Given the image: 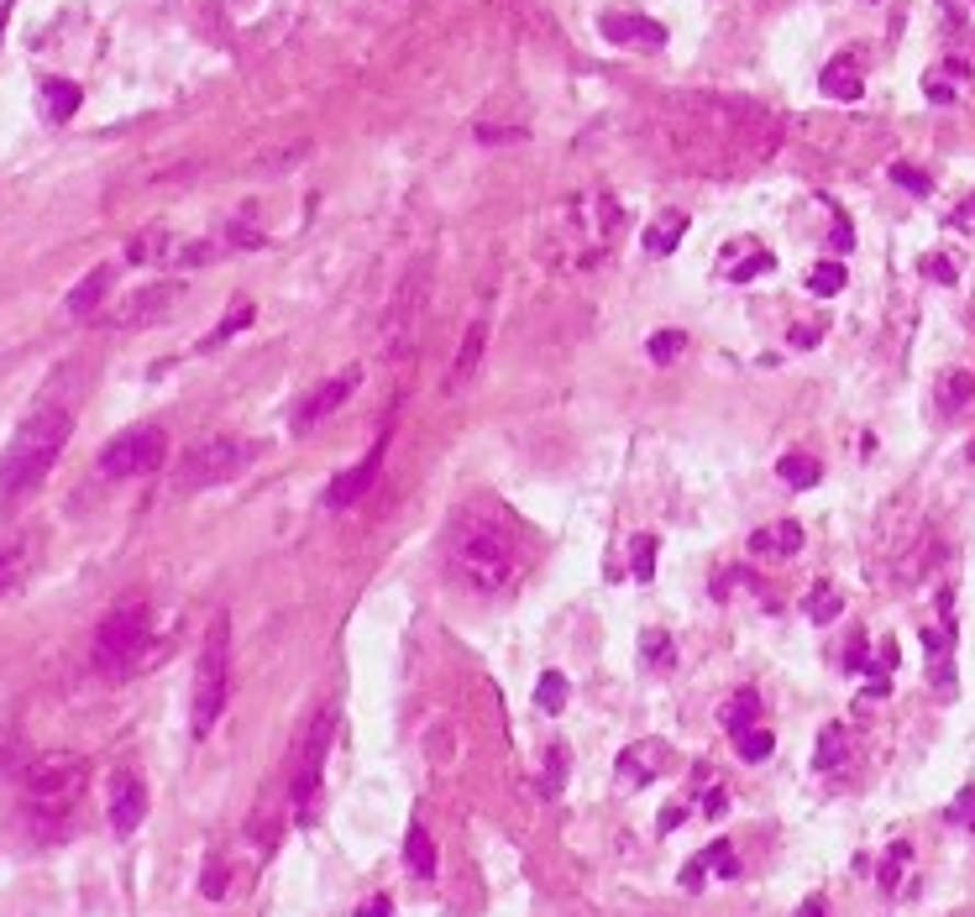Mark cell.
Instances as JSON below:
<instances>
[{
    "instance_id": "4316f807",
    "label": "cell",
    "mask_w": 975,
    "mask_h": 917,
    "mask_svg": "<svg viewBox=\"0 0 975 917\" xmlns=\"http://www.w3.org/2000/svg\"><path fill=\"white\" fill-rule=\"evenodd\" d=\"M844 755H850V734H844V724H829V729L818 734L813 766H818V771H839V766H844Z\"/></svg>"
},
{
    "instance_id": "8fae6325",
    "label": "cell",
    "mask_w": 975,
    "mask_h": 917,
    "mask_svg": "<svg viewBox=\"0 0 975 917\" xmlns=\"http://www.w3.org/2000/svg\"><path fill=\"white\" fill-rule=\"evenodd\" d=\"M426 279H430V268L420 262V268L399 283V294H394V309H388V320H383V330H388V356H405L409 347H415V320H420V305H426Z\"/></svg>"
},
{
    "instance_id": "e0dca14e",
    "label": "cell",
    "mask_w": 975,
    "mask_h": 917,
    "mask_svg": "<svg viewBox=\"0 0 975 917\" xmlns=\"http://www.w3.org/2000/svg\"><path fill=\"white\" fill-rule=\"evenodd\" d=\"M797 551H803V524L797 519H776V524H761L750 535V556H761V562H786Z\"/></svg>"
},
{
    "instance_id": "d6a6232c",
    "label": "cell",
    "mask_w": 975,
    "mask_h": 917,
    "mask_svg": "<svg viewBox=\"0 0 975 917\" xmlns=\"http://www.w3.org/2000/svg\"><path fill=\"white\" fill-rule=\"evenodd\" d=\"M535 707H541V713H562V707H567V677H562V671H546V677L535 682Z\"/></svg>"
},
{
    "instance_id": "c3c4849f",
    "label": "cell",
    "mask_w": 975,
    "mask_h": 917,
    "mask_svg": "<svg viewBox=\"0 0 975 917\" xmlns=\"http://www.w3.org/2000/svg\"><path fill=\"white\" fill-rule=\"evenodd\" d=\"M844 671H865V635H850V650H844Z\"/></svg>"
},
{
    "instance_id": "f5cc1de1",
    "label": "cell",
    "mask_w": 975,
    "mask_h": 917,
    "mask_svg": "<svg viewBox=\"0 0 975 917\" xmlns=\"http://www.w3.org/2000/svg\"><path fill=\"white\" fill-rule=\"evenodd\" d=\"M682 818H688V813H682V807H667V813H661V834H671V828H682Z\"/></svg>"
},
{
    "instance_id": "5bb4252c",
    "label": "cell",
    "mask_w": 975,
    "mask_h": 917,
    "mask_svg": "<svg viewBox=\"0 0 975 917\" xmlns=\"http://www.w3.org/2000/svg\"><path fill=\"white\" fill-rule=\"evenodd\" d=\"M598 32L619 47H640V53H661L667 47V26L650 22V16H635V11H609V16H598Z\"/></svg>"
},
{
    "instance_id": "b9f144b4",
    "label": "cell",
    "mask_w": 975,
    "mask_h": 917,
    "mask_svg": "<svg viewBox=\"0 0 975 917\" xmlns=\"http://www.w3.org/2000/svg\"><path fill=\"white\" fill-rule=\"evenodd\" d=\"M892 179H897L907 194H928V189H933V179H928L923 168H912V163H892Z\"/></svg>"
},
{
    "instance_id": "5b68a950",
    "label": "cell",
    "mask_w": 975,
    "mask_h": 917,
    "mask_svg": "<svg viewBox=\"0 0 975 917\" xmlns=\"http://www.w3.org/2000/svg\"><path fill=\"white\" fill-rule=\"evenodd\" d=\"M226 687H231V619L220 613L211 624V635L200 645V660H194V713L190 729L194 739H205L226 707Z\"/></svg>"
},
{
    "instance_id": "d4e9b609",
    "label": "cell",
    "mask_w": 975,
    "mask_h": 917,
    "mask_svg": "<svg viewBox=\"0 0 975 917\" xmlns=\"http://www.w3.org/2000/svg\"><path fill=\"white\" fill-rule=\"evenodd\" d=\"M718 718H724V729H729V734L739 739V734L756 729V718H761V698H756V692L745 687V692H735V698L724 703V713H718Z\"/></svg>"
},
{
    "instance_id": "603a6c76",
    "label": "cell",
    "mask_w": 975,
    "mask_h": 917,
    "mask_svg": "<svg viewBox=\"0 0 975 917\" xmlns=\"http://www.w3.org/2000/svg\"><path fill=\"white\" fill-rule=\"evenodd\" d=\"M405 865H409V875H415V881H430V875H435V845H430L426 824H409V834H405Z\"/></svg>"
},
{
    "instance_id": "74e56055",
    "label": "cell",
    "mask_w": 975,
    "mask_h": 917,
    "mask_svg": "<svg viewBox=\"0 0 975 917\" xmlns=\"http://www.w3.org/2000/svg\"><path fill=\"white\" fill-rule=\"evenodd\" d=\"M708 865H714V875H724V881H735V875H739L735 845H729V839H718V845H708Z\"/></svg>"
},
{
    "instance_id": "cb8c5ba5",
    "label": "cell",
    "mask_w": 975,
    "mask_h": 917,
    "mask_svg": "<svg viewBox=\"0 0 975 917\" xmlns=\"http://www.w3.org/2000/svg\"><path fill=\"white\" fill-rule=\"evenodd\" d=\"M776 477H782L786 488H818V483H824V467H818V456H808V451H786L782 462H776Z\"/></svg>"
},
{
    "instance_id": "30bf717a",
    "label": "cell",
    "mask_w": 975,
    "mask_h": 917,
    "mask_svg": "<svg viewBox=\"0 0 975 917\" xmlns=\"http://www.w3.org/2000/svg\"><path fill=\"white\" fill-rule=\"evenodd\" d=\"M358 383H362V367H347V373L326 377V383H315L305 399L288 409V430H294V435H309L315 424H326V420L336 415V409H341V404L358 394Z\"/></svg>"
},
{
    "instance_id": "681fc988",
    "label": "cell",
    "mask_w": 975,
    "mask_h": 917,
    "mask_svg": "<svg viewBox=\"0 0 975 917\" xmlns=\"http://www.w3.org/2000/svg\"><path fill=\"white\" fill-rule=\"evenodd\" d=\"M703 813H708V818H724V813H729V792H724V786H714V792L703 797Z\"/></svg>"
},
{
    "instance_id": "8d00e7d4",
    "label": "cell",
    "mask_w": 975,
    "mask_h": 917,
    "mask_svg": "<svg viewBox=\"0 0 975 917\" xmlns=\"http://www.w3.org/2000/svg\"><path fill=\"white\" fill-rule=\"evenodd\" d=\"M671 656H677V650H671V639L661 635V630H645V635H640V660H645V666H671Z\"/></svg>"
},
{
    "instance_id": "60d3db41",
    "label": "cell",
    "mask_w": 975,
    "mask_h": 917,
    "mask_svg": "<svg viewBox=\"0 0 975 917\" xmlns=\"http://www.w3.org/2000/svg\"><path fill=\"white\" fill-rule=\"evenodd\" d=\"M708 875H714V865H708V849H703V854H692L688 865H682V892H703Z\"/></svg>"
},
{
    "instance_id": "7bdbcfd3",
    "label": "cell",
    "mask_w": 975,
    "mask_h": 917,
    "mask_svg": "<svg viewBox=\"0 0 975 917\" xmlns=\"http://www.w3.org/2000/svg\"><path fill=\"white\" fill-rule=\"evenodd\" d=\"M950 824L975 828V781H971V786H960V797L950 802Z\"/></svg>"
},
{
    "instance_id": "4fadbf2b",
    "label": "cell",
    "mask_w": 975,
    "mask_h": 917,
    "mask_svg": "<svg viewBox=\"0 0 975 917\" xmlns=\"http://www.w3.org/2000/svg\"><path fill=\"white\" fill-rule=\"evenodd\" d=\"M671 745L667 739H635V745H624V755H619V781L624 786H650L656 777H667L671 771Z\"/></svg>"
},
{
    "instance_id": "d590c367",
    "label": "cell",
    "mask_w": 975,
    "mask_h": 917,
    "mask_svg": "<svg viewBox=\"0 0 975 917\" xmlns=\"http://www.w3.org/2000/svg\"><path fill=\"white\" fill-rule=\"evenodd\" d=\"M163 252H168V231H143L126 247V262H163Z\"/></svg>"
},
{
    "instance_id": "4dcf8cb0",
    "label": "cell",
    "mask_w": 975,
    "mask_h": 917,
    "mask_svg": "<svg viewBox=\"0 0 975 917\" xmlns=\"http://www.w3.org/2000/svg\"><path fill=\"white\" fill-rule=\"evenodd\" d=\"M43 100H48L53 121H69L73 111H79V84H69V79H48V84H43Z\"/></svg>"
},
{
    "instance_id": "ee69618b",
    "label": "cell",
    "mask_w": 975,
    "mask_h": 917,
    "mask_svg": "<svg viewBox=\"0 0 975 917\" xmlns=\"http://www.w3.org/2000/svg\"><path fill=\"white\" fill-rule=\"evenodd\" d=\"M771 268H776V258H771V252H756L750 262H735V268H729V279L750 283V279H761V273H771Z\"/></svg>"
},
{
    "instance_id": "f1b7e54d",
    "label": "cell",
    "mask_w": 975,
    "mask_h": 917,
    "mask_svg": "<svg viewBox=\"0 0 975 917\" xmlns=\"http://www.w3.org/2000/svg\"><path fill=\"white\" fill-rule=\"evenodd\" d=\"M907 865H912V849L897 839V845L881 854V865H876V881L886 886V892H903V875H907Z\"/></svg>"
},
{
    "instance_id": "484cf974",
    "label": "cell",
    "mask_w": 975,
    "mask_h": 917,
    "mask_svg": "<svg viewBox=\"0 0 975 917\" xmlns=\"http://www.w3.org/2000/svg\"><path fill=\"white\" fill-rule=\"evenodd\" d=\"M960 84H965V69H960V64H939V69L923 73V94L933 105H954V100H960Z\"/></svg>"
},
{
    "instance_id": "44dd1931",
    "label": "cell",
    "mask_w": 975,
    "mask_h": 917,
    "mask_svg": "<svg viewBox=\"0 0 975 917\" xmlns=\"http://www.w3.org/2000/svg\"><path fill=\"white\" fill-rule=\"evenodd\" d=\"M682 236H688V215H682V211H667L661 220H650V226H645L640 247L650 252V258H671Z\"/></svg>"
},
{
    "instance_id": "9c48e42d",
    "label": "cell",
    "mask_w": 975,
    "mask_h": 917,
    "mask_svg": "<svg viewBox=\"0 0 975 917\" xmlns=\"http://www.w3.org/2000/svg\"><path fill=\"white\" fill-rule=\"evenodd\" d=\"M179 299H184V288H179V283H147V288H137V294H126L116 309H100L95 326H105V330L158 326V320H168V315L179 309Z\"/></svg>"
},
{
    "instance_id": "52a82bcc",
    "label": "cell",
    "mask_w": 975,
    "mask_h": 917,
    "mask_svg": "<svg viewBox=\"0 0 975 917\" xmlns=\"http://www.w3.org/2000/svg\"><path fill=\"white\" fill-rule=\"evenodd\" d=\"M258 456L252 441H237V435H205V441H190V451L179 456L173 467V488L179 494H205V488H220L241 477V467Z\"/></svg>"
},
{
    "instance_id": "3957f363",
    "label": "cell",
    "mask_w": 975,
    "mask_h": 917,
    "mask_svg": "<svg viewBox=\"0 0 975 917\" xmlns=\"http://www.w3.org/2000/svg\"><path fill=\"white\" fill-rule=\"evenodd\" d=\"M84 781H90V760L73 750H53L37 755L26 766V813L37 824H64L73 813V802L84 797Z\"/></svg>"
},
{
    "instance_id": "ab89813d",
    "label": "cell",
    "mask_w": 975,
    "mask_h": 917,
    "mask_svg": "<svg viewBox=\"0 0 975 917\" xmlns=\"http://www.w3.org/2000/svg\"><path fill=\"white\" fill-rule=\"evenodd\" d=\"M200 892L211 896V902L226 896V860H220V854H211V865H205V875H200Z\"/></svg>"
},
{
    "instance_id": "83f0119b",
    "label": "cell",
    "mask_w": 975,
    "mask_h": 917,
    "mask_svg": "<svg viewBox=\"0 0 975 917\" xmlns=\"http://www.w3.org/2000/svg\"><path fill=\"white\" fill-rule=\"evenodd\" d=\"M975 399V377L971 373H944L939 377V415H960Z\"/></svg>"
},
{
    "instance_id": "ffe728a7",
    "label": "cell",
    "mask_w": 975,
    "mask_h": 917,
    "mask_svg": "<svg viewBox=\"0 0 975 917\" xmlns=\"http://www.w3.org/2000/svg\"><path fill=\"white\" fill-rule=\"evenodd\" d=\"M32 571V535H16V541H0V598L16 592Z\"/></svg>"
},
{
    "instance_id": "f35d334b",
    "label": "cell",
    "mask_w": 975,
    "mask_h": 917,
    "mask_svg": "<svg viewBox=\"0 0 975 917\" xmlns=\"http://www.w3.org/2000/svg\"><path fill=\"white\" fill-rule=\"evenodd\" d=\"M735 745H739V755H745V760H766V755L776 750V739H771V734H766V729H750V734H739Z\"/></svg>"
},
{
    "instance_id": "7a4b0ae2",
    "label": "cell",
    "mask_w": 975,
    "mask_h": 917,
    "mask_svg": "<svg viewBox=\"0 0 975 917\" xmlns=\"http://www.w3.org/2000/svg\"><path fill=\"white\" fill-rule=\"evenodd\" d=\"M147 645H152V609H147V598H126V603H116L100 619L95 645H90V666H95L100 677L116 682V677L143 666Z\"/></svg>"
},
{
    "instance_id": "816d5d0a",
    "label": "cell",
    "mask_w": 975,
    "mask_h": 917,
    "mask_svg": "<svg viewBox=\"0 0 975 917\" xmlns=\"http://www.w3.org/2000/svg\"><path fill=\"white\" fill-rule=\"evenodd\" d=\"M358 917H394V902L388 896H373V902H362Z\"/></svg>"
},
{
    "instance_id": "8992f818",
    "label": "cell",
    "mask_w": 975,
    "mask_h": 917,
    "mask_svg": "<svg viewBox=\"0 0 975 917\" xmlns=\"http://www.w3.org/2000/svg\"><path fill=\"white\" fill-rule=\"evenodd\" d=\"M452 562H456V577L477 592H499L514 582V545L494 524H462V535L452 545Z\"/></svg>"
},
{
    "instance_id": "7dc6e473",
    "label": "cell",
    "mask_w": 975,
    "mask_h": 917,
    "mask_svg": "<svg viewBox=\"0 0 975 917\" xmlns=\"http://www.w3.org/2000/svg\"><path fill=\"white\" fill-rule=\"evenodd\" d=\"M923 273H928V279H939V283H954V279H960V273H954V262H944L939 252H933V258H923Z\"/></svg>"
},
{
    "instance_id": "836d02e7",
    "label": "cell",
    "mask_w": 975,
    "mask_h": 917,
    "mask_svg": "<svg viewBox=\"0 0 975 917\" xmlns=\"http://www.w3.org/2000/svg\"><path fill=\"white\" fill-rule=\"evenodd\" d=\"M645 352H650V362L667 367V362H677V356L688 352V336H682V330H656V336L645 341Z\"/></svg>"
},
{
    "instance_id": "6da1fadb",
    "label": "cell",
    "mask_w": 975,
    "mask_h": 917,
    "mask_svg": "<svg viewBox=\"0 0 975 917\" xmlns=\"http://www.w3.org/2000/svg\"><path fill=\"white\" fill-rule=\"evenodd\" d=\"M69 430H73V415L64 409V404L32 409V415L16 424V435H11L5 456H0V494L16 498V494H26V488H37V483L53 472L58 451L69 446Z\"/></svg>"
},
{
    "instance_id": "bcb514c9",
    "label": "cell",
    "mask_w": 975,
    "mask_h": 917,
    "mask_svg": "<svg viewBox=\"0 0 975 917\" xmlns=\"http://www.w3.org/2000/svg\"><path fill=\"white\" fill-rule=\"evenodd\" d=\"M477 141H524L520 126H477Z\"/></svg>"
},
{
    "instance_id": "277c9868",
    "label": "cell",
    "mask_w": 975,
    "mask_h": 917,
    "mask_svg": "<svg viewBox=\"0 0 975 917\" xmlns=\"http://www.w3.org/2000/svg\"><path fill=\"white\" fill-rule=\"evenodd\" d=\"M331 739H336V707H315V718L305 724L299 745L288 755V802H294V818H299V824H315Z\"/></svg>"
},
{
    "instance_id": "f6af8a7d",
    "label": "cell",
    "mask_w": 975,
    "mask_h": 917,
    "mask_svg": "<svg viewBox=\"0 0 975 917\" xmlns=\"http://www.w3.org/2000/svg\"><path fill=\"white\" fill-rule=\"evenodd\" d=\"M562 777H567V750H562V745H551V755H546V797L562 792Z\"/></svg>"
},
{
    "instance_id": "11a10c76",
    "label": "cell",
    "mask_w": 975,
    "mask_h": 917,
    "mask_svg": "<svg viewBox=\"0 0 975 917\" xmlns=\"http://www.w3.org/2000/svg\"><path fill=\"white\" fill-rule=\"evenodd\" d=\"M792 341H797V347H818V326H797L792 330Z\"/></svg>"
},
{
    "instance_id": "d6986e66",
    "label": "cell",
    "mask_w": 975,
    "mask_h": 917,
    "mask_svg": "<svg viewBox=\"0 0 975 917\" xmlns=\"http://www.w3.org/2000/svg\"><path fill=\"white\" fill-rule=\"evenodd\" d=\"M818 90L829 94V100H860V94H865V73H860V58H855V53H839L829 69H824Z\"/></svg>"
},
{
    "instance_id": "e575fe53",
    "label": "cell",
    "mask_w": 975,
    "mask_h": 917,
    "mask_svg": "<svg viewBox=\"0 0 975 917\" xmlns=\"http://www.w3.org/2000/svg\"><path fill=\"white\" fill-rule=\"evenodd\" d=\"M630 571H635V582L656 577V535H635L630 541Z\"/></svg>"
},
{
    "instance_id": "f907efd6",
    "label": "cell",
    "mask_w": 975,
    "mask_h": 917,
    "mask_svg": "<svg viewBox=\"0 0 975 917\" xmlns=\"http://www.w3.org/2000/svg\"><path fill=\"white\" fill-rule=\"evenodd\" d=\"M231 241H237V247H262V231L247 226V220H237V226H231Z\"/></svg>"
},
{
    "instance_id": "f546056e",
    "label": "cell",
    "mask_w": 975,
    "mask_h": 917,
    "mask_svg": "<svg viewBox=\"0 0 975 917\" xmlns=\"http://www.w3.org/2000/svg\"><path fill=\"white\" fill-rule=\"evenodd\" d=\"M803 609H808L813 624H834V619L844 613V598H839V588H834V582H818V588L808 592V603H803Z\"/></svg>"
},
{
    "instance_id": "9f6ffc18",
    "label": "cell",
    "mask_w": 975,
    "mask_h": 917,
    "mask_svg": "<svg viewBox=\"0 0 975 917\" xmlns=\"http://www.w3.org/2000/svg\"><path fill=\"white\" fill-rule=\"evenodd\" d=\"M950 226H975V200L965 205V211H954V215H950Z\"/></svg>"
},
{
    "instance_id": "ac0fdd59",
    "label": "cell",
    "mask_w": 975,
    "mask_h": 917,
    "mask_svg": "<svg viewBox=\"0 0 975 917\" xmlns=\"http://www.w3.org/2000/svg\"><path fill=\"white\" fill-rule=\"evenodd\" d=\"M483 352H488V320H473L467 336H462V347H456V356H452V373H446V388H452V394H462V388L477 377Z\"/></svg>"
},
{
    "instance_id": "7c38bea8",
    "label": "cell",
    "mask_w": 975,
    "mask_h": 917,
    "mask_svg": "<svg viewBox=\"0 0 975 917\" xmlns=\"http://www.w3.org/2000/svg\"><path fill=\"white\" fill-rule=\"evenodd\" d=\"M383 451H388V435H383L362 462H352L341 477H331V488H326V498H320L331 514H341V509H352V503H362V498L373 494V483H378V472H383Z\"/></svg>"
},
{
    "instance_id": "2e32d148",
    "label": "cell",
    "mask_w": 975,
    "mask_h": 917,
    "mask_svg": "<svg viewBox=\"0 0 975 917\" xmlns=\"http://www.w3.org/2000/svg\"><path fill=\"white\" fill-rule=\"evenodd\" d=\"M111 283H116V262H100L90 268L84 279L69 288V315L73 320H95L100 305H105V294H111Z\"/></svg>"
},
{
    "instance_id": "7402d4cb",
    "label": "cell",
    "mask_w": 975,
    "mask_h": 917,
    "mask_svg": "<svg viewBox=\"0 0 975 917\" xmlns=\"http://www.w3.org/2000/svg\"><path fill=\"white\" fill-rule=\"evenodd\" d=\"M252 320H258V305H252V299H231V309L220 315V326H215L211 336L200 341V352H215V347H226V341H231L237 330H247Z\"/></svg>"
},
{
    "instance_id": "ba28073f",
    "label": "cell",
    "mask_w": 975,
    "mask_h": 917,
    "mask_svg": "<svg viewBox=\"0 0 975 917\" xmlns=\"http://www.w3.org/2000/svg\"><path fill=\"white\" fill-rule=\"evenodd\" d=\"M168 462V435L158 424H132L116 441H105L100 451V472L105 477H152Z\"/></svg>"
},
{
    "instance_id": "6f0895ef",
    "label": "cell",
    "mask_w": 975,
    "mask_h": 917,
    "mask_svg": "<svg viewBox=\"0 0 975 917\" xmlns=\"http://www.w3.org/2000/svg\"><path fill=\"white\" fill-rule=\"evenodd\" d=\"M971 456H975V446H971Z\"/></svg>"
},
{
    "instance_id": "db71d44e",
    "label": "cell",
    "mask_w": 975,
    "mask_h": 917,
    "mask_svg": "<svg viewBox=\"0 0 975 917\" xmlns=\"http://www.w3.org/2000/svg\"><path fill=\"white\" fill-rule=\"evenodd\" d=\"M797 917H829V907H824V896H808V902L797 907Z\"/></svg>"
},
{
    "instance_id": "1f68e13d",
    "label": "cell",
    "mask_w": 975,
    "mask_h": 917,
    "mask_svg": "<svg viewBox=\"0 0 975 917\" xmlns=\"http://www.w3.org/2000/svg\"><path fill=\"white\" fill-rule=\"evenodd\" d=\"M844 283H850V273H844V262H818V268H813V273H808V288H813V294H818V299H834V294H839Z\"/></svg>"
},
{
    "instance_id": "9a60e30c",
    "label": "cell",
    "mask_w": 975,
    "mask_h": 917,
    "mask_svg": "<svg viewBox=\"0 0 975 917\" xmlns=\"http://www.w3.org/2000/svg\"><path fill=\"white\" fill-rule=\"evenodd\" d=\"M147 818V786L143 777H132V771H121L111 781V828L116 834H137Z\"/></svg>"
}]
</instances>
